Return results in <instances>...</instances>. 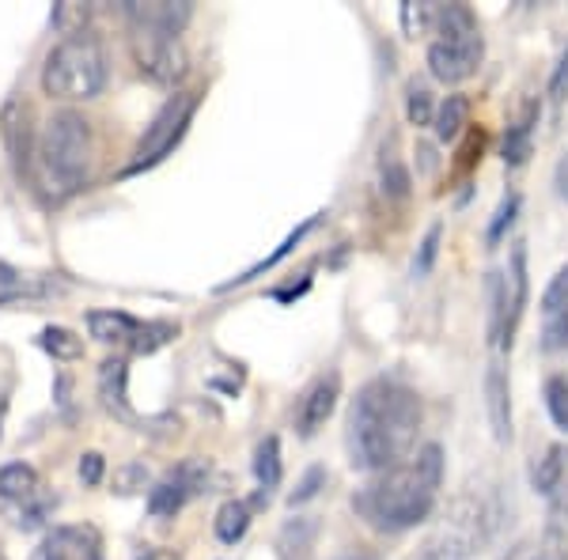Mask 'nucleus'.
<instances>
[{"mask_svg": "<svg viewBox=\"0 0 568 560\" xmlns=\"http://www.w3.org/2000/svg\"><path fill=\"white\" fill-rule=\"evenodd\" d=\"M122 16L130 20L133 34H152V39H179L194 20L190 0H125Z\"/></svg>", "mask_w": 568, "mask_h": 560, "instance_id": "6e6552de", "label": "nucleus"}, {"mask_svg": "<svg viewBox=\"0 0 568 560\" xmlns=\"http://www.w3.org/2000/svg\"><path fill=\"white\" fill-rule=\"evenodd\" d=\"M406 118L409 125H433L436 122V103H433V91H428L420 80H409L406 84Z\"/></svg>", "mask_w": 568, "mask_h": 560, "instance_id": "c85d7f7f", "label": "nucleus"}, {"mask_svg": "<svg viewBox=\"0 0 568 560\" xmlns=\"http://www.w3.org/2000/svg\"><path fill=\"white\" fill-rule=\"evenodd\" d=\"M91 8L88 4H77V0H65V4H53V27L61 34H84V23H88Z\"/></svg>", "mask_w": 568, "mask_h": 560, "instance_id": "2f4dec72", "label": "nucleus"}, {"mask_svg": "<svg viewBox=\"0 0 568 560\" xmlns=\"http://www.w3.org/2000/svg\"><path fill=\"white\" fill-rule=\"evenodd\" d=\"M549 99H554V103H565L568 99V50H565V58L557 61L554 77H549Z\"/></svg>", "mask_w": 568, "mask_h": 560, "instance_id": "ea45409f", "label": "nucleus"}, {"mask_svg": "<svg viewBox=\"0 0 568 560\" xmlns=\"http://www.w3.org/2000/svg\"><path fill=\"white\" fill-rule=\"evenodd\" d=\"M485 39L478 34H463V39H436L428 45V72L439 84H463L481 69Z\"/></svg>", "mask_w": 568, "mask_h": 560, "instance_id": "9d476101", "label": "nucleus"}, {"mask_svg": "<svg viewBox=\"0 0 568 560\" xmlns=\"http://www.w3.org/2000/svg\"><path fill=\"white\" fill-rule=\"evenodd\" d=\"M197 106H201L197 91H179V95H171L168 103L160 106V114L152 118V125L144 130L141 141H136L133 160H130V167L122 171V179H133V174H141V171H149L155 163L168 160V155L179 149L182 136H186Z\"/></svg>", "mask_w": 568, "mask_h": 560, "instance_id": "39448f33", "label": "nucleus"}, {"mask_svg": "<svg viewBox=\"0 0 568 560\" xmlns=\"http://www.w3.org/2000/svg\"><path fill=\"white\" fill-rule=\"evenodd\" d=\"M546 409L554 425L568 431V375H557V379L546 383Z\"/></svg>", "mask_w": 568, "mask_h": 560, "instance_id": "72a5a7b5", "label": "nucleus"}, {"mask_svg": "<svg viewBox=\"0 0 568 560\" xmlns=\"http://www.w3.org/2000/svg\"><path fill=\"white\" fill-rule=\"evenodd\" d=\"M485 299H489V345L500 348V334H504V273L493 269L489 281H485Z\"/></svg>", "mask_w": 568, "mask_h": 560, "instance_id": "c756f323", "label": "nucleus"}, {"mask_svg": "<svg viewBox=\"0 0 568 560\" xmlns=\"http://www.w3.org/2000/svg\"><path fill=\"white\" fill-rule=\"evenodd\" d=\"M251 503L246 500H227V503H220V511H216V519H213V530H216V538L224 541V546H235V541H243L246 538V530H251Z\"/></svg>", "mask_w": 568, "mask_h": 560, "instance_id": "b1692460", "label": "nucleus"}, {"mask_svg": "<svg viewBox=\"0 0 568 560\" xmlns=\"http://www.w3.org/2000/svg\"><path fill=\"white\" fill-rule=\"evenodd\" d=\"M0 500L20 503V508L31 500H39V474H34V466L8 462L4 470H0Z\"/></svg>", "mask_w": 568, "mask_h": 560, "instance_id": "4be33fe9", "label": "nucleus"}, {"mask_svg": "<svg viewBox=\"0 0 568 560\" xmlns=\"http://www.w3.org/2000/svg\"><path fill=\"white\" fill-rule=\"evenodd\" d=\"M209 466L201 458H190L179 470H171L163 481H155L149 489V516L152 519H175L194 496L205 489Z\"/></svg>", "mask_w": 568, "mask_h": 560, "instance_id": "9b49d317", "label": "nucleus"}, {"mask_svg": "<svg viewBox=\"0 0 568 560\" xmlns=\"http://www.w3.org/2000/svg\"><path fill=\"white\" fill-rule=\"evenodd\" d=\"M39 345L53 356V360H61V364L80 360V356H84V337H77L65 326H45L42 334H39Z\"/></svg>", "mask_w": 568, "mask_h": 560, "instance_id": "a878e982", "label": "nucleus"}, {"mask_svg": "<svg viewBox=\"0 0 568 560\" xmlns=\"http://www.w3.org/2000/svg\"><path fill=\"white\" fill-rule=\"evenodd\" d=\"M31 560H103V541L95 527H58L39 541Z\"/></svg>", "mask_w": 568, "mask_h": 560, "instance_id": "2eb2a0df", "label": "nucleus"}, {"mask_svg": "<svg viewBox=\"0 0 568 560\" xmlns=\"http://www.w3.org/2000/svg\"><path fill=\"white\" fill-rule=\"evenodd\" d=\"M0 136H4V149L12 155V167L20 179H27L34 167V125H31V106L23 99H8L4 110H0Z\"/></svg>", "mask_w": 568, "mask_h": 560, "instance_id": "f8f14e48", "label": "nucleus"}, {"mask_svg": "<svg viewBox=\"0 0 568 560\" xmlns=\"http://www.w3.org/2000/svg\"><path fill=\"white\" fill-rule=\"evenodd\" d=\"M311 288V281L304 277L300 284H292V288H281V292H273V299H296V296H304V292Z\"/></svg>", "mask_w": 568, "mask_h": 560, "instance_id": "37998d69", "label": "nucleus"}, {"mask_svg": "<svg viewBox=\"0 0 568 560\" xmlns=\"http://www.w3.org/2000/svg\"><path fill=\"white\" fill-rule=\"evenodd\" d=\"M420 431V398L398 379H372L345 417V447L353 470H394L414 458Z\"/></svg>", "mask_w": 568, "mask_h": 560, "instance_id": "f257e3e1", "label": "nucleus"}, {"mask_svg": "<svg viewBox=\"0 0 568 560\" xmlns=\"http://www.w3.org/2000/svg\"><path fill=\"white\" fill-rule=\"evenodd\" d=\"M439 238H444V224H433L425 232V238H420L417 246V258H414V277H428V273L436 269V254H439Z\"/></svg>", "mask_w": 568, "mask_h": 560, "instance_id": "473e14b6", "label": "nucleus"}, {"mask_svg": "<svg viewBox=\"0 0 568 560\" xmlns=\"http://www.w3.org/2000/svg\"><path fill=\"white\" fill-rule=\"evenodd\" d=\"M481 144H485L481 130H470V136H466V149H463V160H459V171H470L474 163L481 160Z\"/></svg>", "mask_w": 568, "mask_h": 560, "instance_id": "a19ab883", "label": "nucleus"}, {"mask_svg": "<svg viewBox=\"0 0 568 560\" xmlns=\"http://www.w3.org/2000/svg\"><path fill=\"white\" fill-rule=\"evenodd\" d=\"M91 160H95V136L91 122L80 110H53L45 118L39 144H34V179L50 201H65L88 186Z\"/></svg>", "mask_w": 568, "mask_h": 560, "instance_id": "7ed1b4c3", "label": "nucleus"}, {"mask_svg": "<svg viewBox=\"0 0 568 560\" xmlns=\"http://www.w3.org/2000/svg\"><path fill=\"white\" fill-rule=\"evenodd\" d=\"M88 334L103 345L130 348L133 356H152L155 348L171 345L179 337L175 323H141V318L125 315V310H91L88 315Z\"/></svg>", "mask_w": 568, "mask_h": 560, "instance_id": "423d86ee", "label": "nucleus"}, {"mask_svg": "<svg viewBox=\"0 0 568 560\" xmlns=\"http://www.w3.org/2000/svg\"><path fill=\"white\" fill-rule=\"evenodd\" d=\"M130 360L125 356H106L103 364H99V401H103V409L110 417L125 420V425L141 428V431H160V428H179V420L171 417H136L133 406H130Z\"/></svg>", "mask_w": 568, "mask_h": 560, "instance_id": "0eeeda50", "label": "nucleus"}, {"mask_svg": "<svg viewBox=\"0 0 568 560\" xmlns=\"http://www.w3.org/2000/svg\"><path fill=\"white\" fill-rule=\"evenodd\" d=\"M485 417H489L493 439L508 444L511 439V387H508L504 364L485 367Z\"/></svg>", "mask_w": 568, "mask_h": 560, "instance_id": "f3484780", "label": "nucleus"}, {"mask_svg": "<svg viewBox=\"0 0 568 560\" xmlns=\"http://www.w3.org/2000/svg\"><path fill=\"white\" fill-rule=\"evenodd\" d=\"M565 470H568V447L565 444H549L542 455L530 466V485H535L538 496H557L565 485Z\"/></svg>", "mask_w": 568, "mask_h": 560, "instance_id": "aec40b11", "label": "nucleus"}, {"mask_svg": "<svg viewBox=\"0 0 568 560\" xmlns=\"http://www.w3.org/2000/svg\"><path fill=\"white\" fill-rule=\"evenodd\" d=\"M433 27L439 39H463V34H478V16L466 4H433Z\"/></svg>", "mask_w": 568, "mask_h": 560, "instance_id": "393cba45", "label": "nucleus"}, {"mask_svg": "<svg viewBox=\"0 0 568 560\" xmlns=\"http://www.w3.org/2000/svg\"><path fill=\"white\" fill-rule=\"evenodd\" d=\"M337 560H379V553H368V549H349V553H342Z\"/></svg>", "mask_w": 568, "mask_h": 560, "instance_id": "a18cd8bd", "label": "nucleus"}, {"mask_svg": "<svg viewBox=\"0 0 568 560\" xmlns=\"http://www.w3.org/2000/svg\"><path fill=\"white\" fill-rule=\"evenodd\" d=\"M0 560H4V549H0Z\"/></svg>", "mask_w": 568, "mask_h": 560, "instance_id": "de8ad7c7", "label": "nucleus"}, {"mask_svg": "<svg viewBox=\"0 0 568 560\" xmlns=\"http://www.w3.org/2000/svg\"><path fill=\"white\" fill-rule=\"evenodd\" d=\"M141 560H155V557H152V553H144V557H141Z\"/></svg>", "mask_w": 568, "mask_h": 560, "instance_id": "49530a36", "label": "nucleus"}, {"mask_svg": "<svg viewBox=\"0 0 568 560\" xmlns=\"http://www.w3.org/2000/svg\"><path fill=\"white\" fill-rule=\"evenodd\" d=\"M383 194L402 201L409 194V171L398 160H383Z\"/></svg>", "mask_w": 568, "mask_h": 560, "instance_id": "e433bc0d", "label": "nucleus"}, {"mask_svg": "<svg viewBox=\"0 0 568 560\" xmlns=\"http://www.w3.org/2000/svg\"><path fill=\"white\" fill-rule=\"evenodd\" d=\"M511 560H568V538L557 527H549L542 538L530 541V546H519Z\"/></svg>", "mask_w": 568, "mask_h": 560, "instance_id": "cd10ccee", "label": "nucleus"}, {"mask_svg": "<svg viewBox=\"0 0 568 560\" xmlns=\"http://www.w3.org/2000/svg\"><path fill=\"white\" fill-rule=\"evenodd\" d=\"M318 224H323V213H318V216H311V220H304V224H300V227H296V232H288V235H284V238H281V246H277V251H273V254H265V258H262V262H254V265H251V269H243V273H240V277H232V281L216 284V292H232V288H243V284L258 281V277H262V273L277 269V265H281L284 258H288V254H292V251H296V246H300V243H304V238H307L311 232H315V227H318Z\"/></svg>", "mask_w": 568, "mask_h": 560, "instance_id": "a211bd4d", "label": "nucleus"}, {"mask_svg": "<svg viewBox=\"0 0 568 560\" xmlns=\"http://www.w3.org/2000/svg\"><path fill=\"white\" fill-rule=\"evenodd\" d=\"M554 516H568V485H561V492L554 496Z\"/></svg>", "mask_w": 568, "mask_h": 560, "instance_id": "c03bdc74", "label": "nucleus"}, {"mask_svg": "<svg viewBox=\"0 0 568 560\" xmlns=\"http://www.w3.org/2000/svg\"><path fill=\"white\" fill-rule=\"evenodd\" d=\"M516 213H519V194H504V201L497 205V213H493V220H489V232H485V243L497 246L500 238H504V232L511 227V220H516Z\"/></svg>", "mask_w": 568, "mask_h": 560, "instance_id": "c9c22d12", "label": "nucleus"}, {"mask_svg": "<svg viewBox=\"0 0 568 560\" xmlns=\"http://www.w3.org/2000/svg\"><path fill=\"white\" fill-rule=\"evenodd\" d=\"M323 489H326V470L323 466H311V470L296 481V489L288 492V508H304V503L315 500Z\"/></svg>", "mask_w": 568, "mask_h": 560, "instance_id": "f704fd0d", "label": "nucleus"}, {"mask_svg": "<svg viewBox=\"0 0 568 560\" xmlns=\"http://www.w3.org/2000/svg\"><path fill=\"white\" fill-rule=\"evenodd\" d=\"M402 31H406V39H420V34L433 31V4H425V0H406V4H402Z\"/></svg>", "mask_w": 568, "mask_h": 560, "instance_id": "7c9ffc66", "label": "nucleus"}, {"mask_svg": "<svg viewBox=\"0 0 568 560\" xmlns=\"http://www.w3.org/2000/svg\"><path fill=\"white\" fill-rule=\"evenodd\" d=\"M542 348L546 353L568 348V265L557 269V277L542 292Z\"/></svg>", "mask_w": 568, "mask_h": 560, "instance_id": "dca6fc26", "label": "nucleus"}, {"mask_svg": "<svg viewBox=\"0 0 568 560\" xmlns=\"http://www.w3.org/2000/svg\"><path fill=\"white\" fill-rule=\"evenodd\" d=\"M133 61L141 69V77H149L152 84L175 88L186 80L190 58L182 50L179 39H152V34H133Z\"/></svg>", "mask_w": 568, "mask_h": 560, "instance_id": "1a4fd4ad", "label": "nucleus"}, {"mask_svg": "<svg viewBox=\"0 0 568 560\" xmlns=\"http://www.w3.org/2000/svg\"><path fill=\"white\" fill-rule=\"evenodd\" d=\"M466 125H470V99L466 95H447L444 103H439L436 110V122L433 130L444 144L459 141V136L466 133Z\"/></svg>", "mask_w": 568, "mask_h": 560, "instance_id": "5701e85b", "label": "nucleus"}, {"mask_svg": "<svg viewBox=\"0 0 568 560\" xmlns=\"http://www.w3.org/2000/svg\"><path fill=\"white\" fill-rule=\"evenodd\" d=\"M144 485H149V470H144L141 462H130V466H122V470H114V492L118 496H133V492H141Z\"/></svg>", "mask_w": 568, "mask_h": 560, "instance_id": "4c0bfd02", "label": "nucleus"}, {"mask_svg": "<svg viewBox=\"0 0 568 560\" xmlns=\"http://www.w3.org/2000/svg\"><path fill=\"white\" fill-rule=\"evenodd\" d=\"M337 398H342V375L337 371L318 375V379L296 398V431L300 436L304 439L315 436V431L329 420V413L337 409Z\"/></svg>", "mask_w": 568, "mask_h": 560, "instance_id": "4468645a", "label": "nucleus"}, {"mask_svg": "<svg viewBox=\"0 0 568 560\" xmlns=\"http://www.w3.org/2000/svg\"><path fill=\"white\" fill-rule=\"evenodd\" d=\"M254 477H258V485L265 492L281 485V439L277 436H265L258 444V451H254Z\"/></svg>", "mask_w": 568, "mask_h": 560, "instance_id": "bb28decb", "label": "nucleus"}, {"mask_svg": "<svg viewBox=\"0 0 568 560\" xmlns=\"http://www.w3.org/2000/svg\"><path fill=\"white\" fill-rule=\"evenodd\" d=\"M318 541V519L315 516H296L281 527L277 549L281 560H311V549Z\"/></svg>", "mask_w": 568, "mask_h": 560, "instance_id": "412c9836", "label": "nucleus"}, {"mask_svg": "<svg viewBox=\"0 0 568 560\" xmlns=\"http://www.w3.org/2000/svg\"><path fill=\"white\" fill-rule=\"evenodd\" d=\"M554 186H557V194L568 201V152L561 155V163H557V171H554Z\"/></svg>", "mask_w": 568, "mask_h": 560, "instance_id": "79ce46f5", "label": "nucleus"}, {"mask_svg": "<svg viewBox=\"0 0 568 560\" xmlns=\"http://www.w3.org/2000/svg\"><path fill=\"white\" fill-rule=\"evenodd\" d=\"M527 296H530V277H527V243L511 246L508 269H504V334H500V348H511L519 334V323H524L527 310Z\"/></svg>", "mask_w": 568, "mask_h": 560, "instance_id": "ddd939ff", "label": "nucleus"}, {"mask_svg": "<svg viewBox=\"0 0 568 560\" xmlns=\"http://www.w3.org/2000/svg\"><path fill=\"white\" fill-rule=\"evenodd\" d=\"M538 114H542V103L527 99L524 110L511 118L508 136H504V163H508V167H524L527 163L530 144H535V130H538Z\"/></svg>", "mask_w": 568, "mask_h": 560, "instance_id": "6ab92c4d", "label": "nucleus"}, {"mask_svg": "<svg viewBox=\"0 0 568 560\" xmlns=\"http://www.w3.org/2000/svg\"><path fill=\"white\" fill-rule=\"evenodd\" d=\"M106 88V50L95 34H72L45 53L42 91L61 103L95 99Z\"/></svg>", "mask_w": 568, "mask_h": 560, "instance_id": "20e7f679", "label": "nucleus"}, {"mask_svg": "<svg viewBox=\"0 0 568 560\" xmlns=\"http://www.w3.org/2000/svg\"><path fill=\"white\" fill-rule=\"evenodd\" d=\"M439 485H444V447L425 444L414 458L356 492L353 511L383 534H402L433 516Z\"/></svg>", "mask_w": 568, "mask_h": 560, "instance_id": "f03ea898", "label": "nucleus"}, {"mask_svg": "<svg viewBox=\"0 0 568 560\" xmlns=\"http://www.w3.org/2000/svg\"><path fill=\"white\" fill-rule=\"evenodd\" d=\"M80 481L84 485H103V474H106V458L99 451H88L84 458H80Z\"/></svg>", "mask_w": 568, "mask_h": 560, "instance_id": "58836bf2", "label": "nucleus"}]
</instances>
